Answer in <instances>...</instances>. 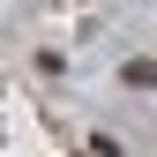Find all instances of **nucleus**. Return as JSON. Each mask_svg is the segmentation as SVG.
<instances>
[{"label":"nucleus","instance_id":"f257e3e1","mask_svg":"<svg viewBox=\"0 0 157 157\" xmlns=\"http://www.w3.org/2000/svg\"><path fill=\"white\" fill-rule=\"evenodd\" d=\"M120 82H127V90H157V60H127Z\"/></svg>","mask_w":157,"mask_h":157}]
</instances>
